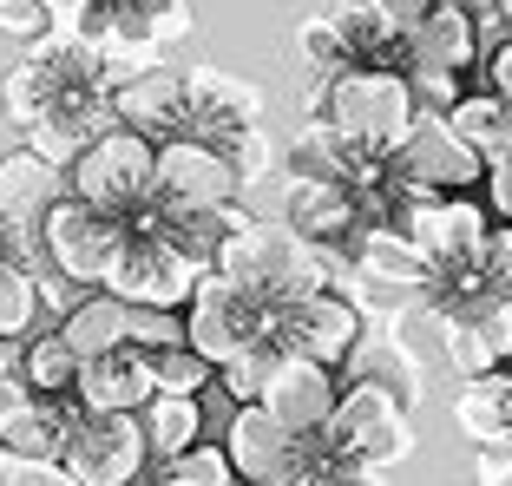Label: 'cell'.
Returning <instances> with one entry per match:
<instances>
[{
	"mask_svg": "<svg viewBox=\"0 0 512 486\" xmlns=\"http://www.w3.org/2000/svg\"><path fill=\"white\" fill-rule=\"evenodd\" d=\"M0 112L20 125V138L46 165L66 171L99 132H112V73L99 40L60 27L27 40V53L0 79Z\"/></svg>",
	"mask_w": 512,
	"mask_h": 486,
	"instance_id": "cell-1",
	"label": "cell"
},
{
	"mask_svg": "<svg viewBox=\"0 0 512 486\" xmlns=\"http://www.w3.org/2000/svg\"><path fill=\"white\" fill-rule=\"evenodd\" d=\"M316 112L342 132L348 158H355L348 184L381 178L394 165V152L407 145V132H414V92H407V73H394V66H348V73H335L322 86Z\"/></svg>",
	"mask_w": 512,
	"mask_h": 486,
	"instance_id": "cell-2",
	"label": "cell"
},
{
	"mask_svg": "<svg viewBox=\"0 0 512 486\" xmlns=\"http://www.w3.org/2000/svg\"><path fill=\"white\" fill-rule=\"evenodd\" d=\"M263 86L230 66H191L184 73V119H178V138H197V145H217L230 165L243 171V184H256L263 171L276 165V145L263 138Z\"/></svg>",
	"mask_w": 512,
	"mask_h": 486,
	"instance_id": "cell-3",
	"label": "cell"
},
{
	"mask_svg": "<svg viewBox=\"0 0 512 486\" xmlns=\"http://www.w3.org/2000/svg\"><path fill=\"white\" fill-rule=\"evenodd\" d=\"M217 276H230V283L256 289V296H270V303H302V296H316V289H335V276H348L342 250H329V243H309L296 237V230L276 217V224H243L230 230L224 243H217Z\"/></svg>",
	"mask_w": 512,
	"mask_h": 486,
	"instance_id": "cell-4",
	"label": "cell"
},
{
	"mask_svg": "<svg viewBox=\"0 0 512 486\" xmlns=\"http://www.w3.org/2000/svg\"><path fill=\"white\" fill-rule=\"evenodd\" d=\"M322 441H329L335 460H348V467H401L407 454H414V414H407V395L394 388V381H375V375H355L335 395V414L329 427H322Z\"/></svg>",
	"mask_w": 512,
	"mask_h": 486,
	"instance_id": "cell-5",
	"label": "cell"
},
{
	"mask_svg": "<svg viewBox=\"0 0 512 486\" xmlns=\"http://www.w3.org/2000/svg\"><path fill=\"white\" fill-rule=\"evenodd\" d=\"M66 191L99 204V211H112V217H125V224H138L158 204V145L125 132V125H112V132H99L66 165Z\"/></svg>",
	"mask_w": 512,
	"mask_h": 486,
	"instance_id": "cell-6",
	"label": "cell"
},
{
	"mask_svg": "<svg viewBox=\"0 0 512 486\" xmlns=\"http://www.w3.org/2000/svg\"><path fill=\"white\" fill-rule=\"evenodd\" d=\"M283 309L289 303H270V296H256V289L204 270L197 289H191V303H184V342H191L204 362L224 368V362H237L243 349L270 342V335L283 329Z\"/></svg>",
	"mask_w": 512,
	"mask_h": 486,
	"instance_id": "cell-7",
	"label": "cell"
},
{
	"mask_svg": "<svg viewBox=\"0 0 512 486\" xmlns=\"http://www.w3.org/2000/svg\"><path fill=\"white\" fill-rule=\"evenodd\" d=\"M40 237H46V263H53L66 283L106 289V276H112V263H119V250H125L132 230H125V217L73 198V191H60L53 211H46V224H40Z\"/></svg>",
	"mask_w": 512,
	"mask_h": 486,
	"instance_id": "cell-8",
	"label": "cell"
},
{
	"mask_svg": "<svg viewBox=\"0 0 512 486\" xmlns=\"http://www.w3.org/2000/svg\"><path fill=\"white\" fill-rule=\"evenodd\" d=\"M394 184H401L407 204L467 198L473 184H486V158L473 152L440 112H414V132H407V145L394 152Z\"/></svg>",
	"mask_w": 512,
	"mask_h": 486,
	"instance_id": "cell-9",
	"label": "cell"
},
{
	"mask_svg": "<svg viewBox=\"0 0 512 486\" xmlns=\"http://www.w3.org/2000/svg\"><path fill=\"white\" fill-rule=\"evenodd\" d=\"M60 467L79 486H132L151 467V441L138 414H79L73 441H66Z\"/></svg>",
	"mask_w": 512,
	"mask_h": 486,
	"instance_id": "cell-10",
	"label": "cell"
},
{
	"mask_svg": "<svg viewBox=\"0 0 512 486\" xmlns=\"http://www.w3.org/2000/svg\"><path fill=\"white\" fill-rule=\"evenodd\" d=\"M197 263L184 257V250H171L165 237H151V230H132L119 250V263H112L106 289L119 296V303L132 309H184L191 303V289H197Z\"/></svg>",
	"mask_w": 512,
	"mask_h": 486,
	"instance_id": "cell-11",
	"label": "cell"
},
{
	"mask_svg": "<svg viewBox=\"0 0 512 486\" xmlns=\"http://www.w3.org/2000/svg\"><path fill=\"white\" fill-rule=\"evenodd\" d=\"M158 198L165 204H191V211H217V204L243 198V171L230 165L217 145L165 138V145H158Z\"/></svg>",
	"mask_w": 512,
	"mask_h": 486,
	"instance_id": "cell-12",
	"label": "cell"
},
{
	"mask_svg": "<svg viewBox=\"0 0 512 486\" xmlns=\"http://www.w3.org/2000/svg\"><path fill=\"white\" fill-rule=\"evenodd\" d=\"M394 230H407V237L421 243L427 263H480L486 250V211L467 198H421L407 204L401 217H394Z\"/></svg>",
	"mask_w": 512,
	"mask_h": 486,
	"instance_id": "cell-13",
	"label": "cell"
},
{
	"mask_svg": "<svg viewBox=\"0 0 512 486\" xmlns=\"http://www.w3.org/2000/svg\"><path fill=\"white\" fill-rule=\"evenodd\" d=\"M283 335L296 355H309L322 368H342L348 355L362 349V309L348 303L342 289H316V296L283 309Z\"/></svg>",
	"mask_w": 512,
	"mask_h": 486,
	"instance_id": "cell-14",
	"label": "cell"
},
{
	"mask_svg": "<svg viewBox=\"0 0 512 486\" xmlns=\"http://www.w3.org/2000/svg\"><path fill=\"white\" fill-rule=\"evenodd\" d=\"M283 224L296 230V237H309V243H329V250L355 243V237H362V204H355V184H342V178H289V191H283Z\"/></svg>",
	"mask_w": 512,
	"mask_h": 486,
	"instance_id": "cell-15",
	"label": "cell"
},
{
	"mask_svg": "<svg viewBox=\"0 0 512 486\" xmlns=\"http://www.w3.org/2000/svg\"><path fill=\"white\" fill-rule=\"evenodd\" d=\"M79 395H20L0 408V454L14 460H60L79 427Z\"/></svg>",
	"mask_w": 512,
	"mask_h": 486,
	"instance_id": "cell-16",
	"label": "cell"
},
{
	"mask_svg": "<svg viewBox=\"0 0 512 486\" xmlns=\"http://www.w3.org/2000/svg\"><path fill=\"white\" fill-rule=\"evenodd\" d=\"M73 395L86 414H138L151 401V362L138 342H119V349H99L79 362Z\"/></svg>",
	"mask_w": 512,
	"mask_h": 486,
	"instance_id": "cell-17",
	"label": "cell"
},
{
	"mask_svg": "<svg viewBox=\"0 0 512 486\" xmlns=\"http://www.w3.org/2000/svg\"><path fill=\"white\" fill-rule=\"evenodd\" d=\"M224 454H230V467H237L243 486H250V480H276V473H289L302 460V434H289V427L276 421L263 401H250V408L230 414Z\"/></svg>",
	"mask_w": 512,
	"mask_h": 486,
	"instance_id": "cell-18",
	"label": "cell"
},
{
	"mask_svg": "<svg viewBox=\"0 0 512 486\" xmlns=\"http://www.w3.org/2000/svg\"><path fill=\"white\" fill-rule=\"evenodd\" d=\"M335 395H342L335 368L309 362V355H289V362L270 375V388H263V408H270L289 434H322L329 414H335Z\"/></svg>",
	"mask_w": 512,
	"mask_h": 486,
	"instance_id": "cell-19",
	"label": "cell"
},
{
	"mask_svg": "<svg viewBox=\"0 0 512 486\" xmlns=\"http://www.w3.org/2000/svg\"><path fill=\"white\" fill-rule=\"evenodd\" d=\"M60 191H66V171L46 165L33 145L0 158V224L14 230V237H40V224H46Z\"/></svg>",
	"mask_w": 512,
	"mask_h": 486,
	"instance_id": "cell-20",
	"label": "cell"
},
{
	"mask_svg": "<svg viewBox=\"0 0 512 486\" xmlns=\"http://www.w3.org/2000/svg\"><path fill=\"white\" fill-rule=\"evenodd\" d=\"M178 119H184V73H171V66H151V73L112 86V125H125V132L165 145V138H178Z\"/></svg>",
	"mask_w": 512,
	"mask_h": 486,
	"instance_id": "cell-21",
	"label": "cell"
},
{
	"mask_svg": "<svg viewBox=\"0 0 512 486\" xmlns=\"http://www.w3.org/2000/svg\"><path fill=\"white\" fill-rule=\"evenodd\" d=\"M480 53V27L473 7H427V20L407 33V66H440V73H467Z\"/></svg>",
	"mask_w": 512,
	"mask_h": 486,
	"instance_id": "cell-22",
	"label": "cell"
},
{
	"mask_svg": "<svg viewBox=\"0 0 512 486\" xmlns=\"http://www.w3.org/2000/svg\"><path fill=\"white\" fill-rule=\"evenodd\" d=\"M355 270H362L368 283H381V289H421L427 257H421V243L407 237V230L368 224L362 237H355Z\"/></svg>",
	"mask_w": 512,
	"mask_h": 486,
	"instance_id": "cell-23",
	"label": "cell"
},
{
	"mask_svg": "<svg viewBox=\"0 0 512 486\" xmlns=\"http://www.w3.org/2000/svg\"><path fill=\"white\" fill-rule=\"evenodd\" d=\"M453 427L467 434L473 447H499L512 441V375H480L460 388V401H453Z\"/></svg>",
	"mask_w": 512,
	"mask_h": 486,
	"instance_id": "cell-24",
	"label": "cell"
},
{
	"mask_svg": "<svg viewBox=\"0 0 512 486\" xmlns=\"http://www.w3.org/2000/svg\"><path fill=\"white\" fill-rule=\"evenodd\" d=\"M60 335L73 342L79 362L99 355V349H119V342H132V303H119L112 289H92V296H79L60 316Z\"/></svg>",
	"mask_w": 512,
	"mask_h": 486,
	"instance_id": "cell-25",
	"label": "cell"
},
{
	"mask_svg": "<svg viewBox=\"0 0 512 486\" xmlns=\"http://www.w3.org/2000/svg\"><path fill=\"white\" fill-rule=\"evenodd\" d=\"M447 125L486 158V171L512 165V106L499 99V92H460V106L447 112Z\"/></svg>",
	"mask_w": 512,
	"mask_h": 486,
	"instance_id": "cell-26",
	"label": "cell"
},
{
	"mask_svg": "<svg viewBox=\"0 0 512 486\" xmlns=\"http://www.w3.org/2000/svg\"><path fill=\"white\" fill-rule=\"evenodd\" d=\"M145 421V441H151V460H178L184 447L204 441V401L197 395H151L138 408Z\"/></svg>",
	"mask_w": 512,
	"mask_h": 486,
	"instance_id": "cell-27",
	"label": "cell"
},
{
	"mask_svg": "<svg viewBox=\"0 0 512 486\" xmlns=\"http://www.w3.org/2000/svg\"><path fill=\"white\" fill-rule=\"evenodd\" d=\"M20 368H27V381L40 388V395H73L79 355H73V342L60 335V322H40V329L20 335Z\"/></svg>",
	"mask_w": 512,
	"mask_h": 486,
	"instance_id": "cell-28",
	"label": "cell"
},
{
	"mask_svg": "<svg viewBox=\"0 0 512 486\" xmlns=\"http://www.w3.org/2000/svg\"><path fill=\"white\" fill-rule=\"evenodd\" d=\"M289 355H296V349H289V335L276 329L270 342H256V349H243L237 362H224V368H217V381H224V395L237 401V408H250V401H263V388H270V375H276V368L289 362Z\"/></svg>",
	"mask_w": 512,
	"mask_h": 486,
	"instance_id": "cell-29",
	"label": "cell"
},
{
	"mask_svg": "<svg viewBox=\"0 0 512 486\" xmlns=\"http://www.w3.org/2000/svg\"><path fill=\"white\" fill-rule=\"evenodd\" d=\"M145 362H151V395H204V381L217 375V362H204L191 342L145 349Z\"/></svg>",
	"mask_w": 512,
	"mask_h": 486,
	"instance_id": "cell-30",
	"label": "cell"
},
{
	"mask_svg": "<svg viewBox=\"0 0 512 486\" xmlns=\"http://www.w3.org/2000/svg\"><path fill=\"white\" fill-rule=\"evenodd\" d=\"M27 329H40V289L27 270L0 263V342H20Z\"/></svg>",
	"mask_w": 512,
	"mask_h": 486,
	"instance_id": "cell-31",
	"label": "cell"
},
{
	"mask_svg": "<svg viewBox=\"0 0 512 486\" xmlns=\"http://www.w3.org/2000/svg\"><path fill=\"white\" fill-rule=\"evenodd\" d=\"M440 355H447V368L460 381H480V375H493V349L480 342V329H473L467 316H453V322H440Z\"/></svg>",
	"mask_w": 512,
	"mask_h": 486,
	"instance_id": "cell-32",
	"label": "cell"
},
{
	"mask_svg": "<svg viewBox=\"0 0 512 486\" xmlns=\"http://www.w3.org/2000/svg\"><path fill=\"white\" fill-rule=\"evenodd\" d=\"M165 486H243L224 447H184L178 460H165Z\"/></svg>",
	"mask_w": 512,
	"mask_h": 486,
	"instance_id": "cell-33",
	"label": "cell"
},
{
	"mask_svg": "<svg viewBox=\"0 0 512 486\" xmlns=\"http://www.w3.org/2000/svg\"><path fill=\"white\" fill-rule=\"evenodd\" d=\"M99 53H106L112 86H125V79H138V73H151V66H165V46L132 40V33H112V40H99Z\"/></svg>",
	"mask_w": 512,
	"mask_h": 486,
	"instance_id": "cell-34",
	"label": "cell"
},
{
	"mask_svg": "<svg viewBox=\"0 0 512 486\" xmlns=\"http://www.w3.org/2000/svg\"><path fill=\"white\" fill-rule=\"evenodd\" d=\"M407 92H414V112H440L447 119L460 106V73H440V66H407Z\"/></svg>",
	"mask_w": 512,
	"mask_h": 486,
	"instance_id": "cell-35",
	"label": "cell"
},
{
	"mask_svg": "<svg viewBox=\"0 0 512 486\" xmlns=\"http://www.w3.org/2000/svg\"><path fill=\"white\" fill-rule=\"evenodd\" d=\"M467 322L480 329V342L493 349V362L506 368L512 362V303H506V296H480V303L467 309Z\"/></svg>",
	"mask_w": 512,
	"mask_h": 486,
	"instance_id": "cell-36",
	"label": "cell"
},
{
	"mask_svg": "<svg viewBox=\"0 0 512 486\" xmlns=\"http://www.w3.org/2000/svg\"><path fill=\"white\" fill-rule=\"evenodd\" d=\"M302 441H309V454H316V480H322V486H388V473H375V467H348V460H335L322 434H302Z\"/></svg>",
	"mask_w": 512,
	"mask_h": 486,
	"instance_id": "cell-37",
	"label": "cell"
},
{
	"mask_svg": "<svg viewBox=\"0 0 512 486\" xmlns=\"http://www.w3.org/2000/svg\"><path fill=\"white\" fill-rule=\"evenodd\" d=\"M480 276H486V289H493V296H506V303H512V224L486 230V250H480Z\"/></svg>",
	"mask_w": 512,
	"mask_h": 486,
	"instance_id": "cell-38",
	"label": "cell"
},
{
	"mask_svg": "<svg viewBox=\"0 0 512 486\" xmlns=\"http://www.w3.org/2000/svg\"><path fill=\"white\" fill-rule=\"evenodd\" d=\"M0 486H79L60 460H14L0 454Z\"/></svg>",
	"mask_w": 512,
	"mask_h": 486,
	"instance_id": "cell-39",
	"label": "cell"
},
{
	"mask_svg": "<svg viewBox=\"0 0 512 486\" xmlns=\"http://www.w3.org/2000/svg\"><path fill=\"white\" fill-rule=\"evenodd\" d=\"M0 33H7V40H40L46 7L40 0H0Z\"/></svg>",
	"mask_w": 512,
	"mask_h": 486,
	"instance_id": "cell-40",
	"label": "cell"
},
{
	"mask_svg": "<svg viewBox=\"0 0 512 486\" xmlns=\"http://www.w3.org/2000/svg\"><path fill=\"white\" fill-rule=\"evenodd\" d=\"M473 486H512V441L473 454Z\"/></svg>",
	"mask_w": 512,
	"mask_h": 486,
	"instance_id": "cell-41",
	"label": "cell"
},
{
	"mask_svg": "<svg viewBox=\"0 0 512 486\" xmlns=\"http://www.w3.org/2000/svg\"><path fill=\"white\" fill-rule=\"evenodd\" d=\"M368 7H375V14H381V20H388V27L407 40V33H414V27L427 20V7H434V0H368Z\"/></svg>",
	"mask_w": 512,
	"mask_h": 486,
	"instance_id": "cell-42",
	"label": "cell"
},
{
	"mask_svg": "<svg viewBox=\"0 0 512 486\" xmlns=\"http://www.w3.org/2000/svg\"><path fill=\"white\" fill-rule=\"evenodd\" d=\"M46 7V27H60V33H79L92 14V0H40Z\"/></svg>",
	"mask_w": 512,
	"mask_h": 486,
	"instance_id": "cell-43",
	"label": "cell"
},
{
	"mask_svg": "<svg viewBox=\"0 0 512 486\" xmlns=\"http://www.w3.org/2000/svg\"><path fill=\"white\" fill-rule=\"evenodd\" d=\"M486 204H493V211L512 224V165H493V171H486Z\"/></svg>",
	"mask_w": 512,
	"mask_h": 486,
	"instance_id": "cell-44",
	"label": "cell"
},
{
	"mask_svg": "<svg viewBox=\"0 0 512 486\" xmlns=\"http://www.w3.org/2000/svg\"><path fill=\"white\" fill-rule=\"evenodd\" d=\"M250 486H322L316 480V454H309V441H302V460L289 473H276V480H250Z\"/></svg>",
	"mask_w": 512,
	"mask_h": 486,
	"instance_id": "cell-45",
	"label": "cell"
},
{
	"mask_svg": "<svg viewBox=\"0 0 512 486\" xmlns=\"http://www.w3.org/2000/svg\"><path fill=\"white\" fill-rule=\"evenodd\" d=\"M486 92H499V99L512 106V40L499 46V53H493V66H486Z\"/></svg>",
	"mask_w": 512,
	"mask_h": 486,
	"instance_id": "cell-46",
	"label": "cell"
},
{
	"mask_svg": "<svg viewBox=\"0 0 512 486\" xmlns=\"http://www.w3.org/2000/svg\"><path fill=\"white\" fill-rule=\"evenodd\" d=\"M493 7H499V20H506V27H512V0H493Z\"/></svg>",
	"mask_w": 512,
	"mask_h": 486,
	"instance_id": "cell-47",
	"label": "cell"
}]
</instances>
